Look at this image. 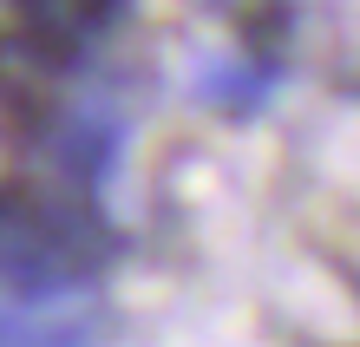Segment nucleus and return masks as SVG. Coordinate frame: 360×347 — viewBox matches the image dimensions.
I'll list each match as a JSON object with an SVG mask.
<instances>
[{
    "instance_id": "nucleus-1",
    "label": "nucleus",
    "mask_w": 360,
    "mask_h": 347,
    "mask_svg": "<svg viewBox=\"0 0 360 347\" xmlns=\"http://www.w3.org/2000/svg\"><path fill=\"white\" fill-rule=\"evenodd\" d=\"M118 236L98 223V210H86L79 197L39 184H0V282L27 301V308H53L72 289L112 263Z\"/></svg>"
},
{
    "instance_id": "nucleus-2",
    "label": "nucleus",
    "mask_w": 360,
    "mask_h": 347,
    "mask_svg": "<svg viewBox=\"0 0 360 347\" xmlns=\"http://www.w3.org/2000/svg\"><path fill=\"white\" fill-rule=\"evenodd\" d=\"M27 20V46L39 59H72V46L86 33H98L124 0H13Z\"/></svg>"
},
{
    "instance_id": "nucleus-3",
    "label": "nucleus",
    "mask_w": 360,
    "mask_h": 347,
    "mask_svg": "<svg viewBox=\"0 0 360 347\" xmlns=\"http://www.w3.org/2000/svg\"><path fill=\"white\" fill-rule=\"evenodd\" d=\"M118 144H124V125L105 118V112H79L53 132V158L72 184H105V170L118 164Z\"/></svg>"
},
{
    "instance_id": "nucleus-4",
    "label": "nucleus",
    "mask_w": 360,
    "mask_h": 347,
    "mask_svg": "<svg viewBox=\"0 0 360 347\" xmlns=\"http://www.w3.org/2000/svg\"><path fill=\"white\" fill-rule=\"evenodd\" d=\"M0 347H92V321L66 308H13L0 315Z\"/></svg>"
},
{
    "instance_id": "nucleus-5",
    "label": "nucleus",
    "mask_w": 360,
    "mask_h": 347,
    "mask_svg": "<svg viewBox=\"0 0 360 347\" xmlns=\"http://www.w3.org/2000/svg\"><path fill=\"white\" fill-rule=\"evenodd\" d=\"M269 92V72L256 66V59H217V66H203L197 72V99H210V105H256Z\"/></svg>"
}]
</instances>
